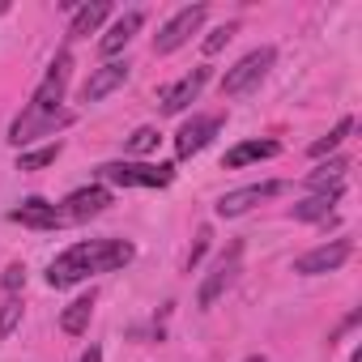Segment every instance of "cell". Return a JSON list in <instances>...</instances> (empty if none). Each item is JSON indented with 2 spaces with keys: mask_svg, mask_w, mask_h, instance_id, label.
<instances>
[{
  "mask_svg": "<svg viewBox=\"0 0 362 362\" xmlns=\"http://www.w3.org/2000/svg\"><path fill=\"white\" fill-rule=\"evenodd\" d=\"M111 205V192L103 188V184H94V188H77L69 201H64V218H73V222H86V218H94V214H103Z\"/></svg>",
  "mask_w": 362,
  "mask_h": 362,
  "instance_id": "15",
  "label": "cell"
},
{
  "mask_svg": "<svg viewBox=\"0 0 362 362\" xmlns=\"http://www.w3.org/2000/svg\"><path fill=\"white\" fill-rule=\"evenodd\" d=\"M56 158H60V141H52V145H43V149L22 153V158H18V170H43V166H52Z\"/></svg>",
  "mask_w": 362,
  "mask_h": 362,
  "instance_id": "21",
  "label": "cell"
},
{
  "mask_svg": "<svg viewBox=\"0 0 362 362\" xmlns=\"http://www.w3.org/2000/svg\"><path fill=\"white\" fill-rule=\"evenodd\" d=\"M77 115L73 111H39V107H26L13 124H9V141L13 145H30L35 136H52V132H60V128H69Z\"/></svg>",
  "mask_w": 362,
  "mask_h": 362,
  "instance_id": "4",
  "label": "cell"
},
{
  "mask_svg": "<svg viewBox=\"0 0 362 362\" xmlns=\"http://www.w3.org/2000/svg\"><path fill=\"white\" fill-rule=\"evenodd\" d=\"M349 132H354V119L345 115V119H341V124H337V128H332L328 136H320V141L311 145V158H324V153H332V149H337V145H341V141H345Z\"/></svg>",
  "mask_w": 362,
  "mask_h": 362,
  "instance_id": "22",
  "label": "cell"
},
{
  "mask_svg": "<svg viewBox=\"0 0 362 362\" xmlns=\"http://www.w3.org/2000/svg\"><path fill=\"white\" fill-rule=\"evenodd\" d=\"M9 222H22V226H35V230H56L60 222H64V214L56 209V205H47L43 197H26L13 214H9Z\"/></svg>",
  "mask_w": 362,
  "mask_h": 362,
  "instance_id": "13",
  "label": "cell"
},
{
  "mask_svg": "<svg viewBox=\"0 0 362 362\" xmlns=\"http://www.w3.org/2000/svg\"><path fill=\"white\" fill-rule=\"evenodd\" d=\"M107 13H111V5H107V0H94V5H81V9L73 13V26H69V35H73V39H86V35H94V30L107 22Z\"/></svg>",
  "mask_w": 362,
  "mask_h": 362,
  "instance_id": "19",
  "label": "cell"
},
{
  "mask_svg": "<svg viewBox=\"0 0 362 362\" xmlns=\"http://www.w3.org/2000/svg\"><path fill=\"white\" fill-rule=\"evenodd\" d=\"M218 128H222V115H197V119H188L184 128H179V136H175V153H179V158L201 153V149L214 141Z\"/></svg>",
  "mask_w": 362,
  "mask_h": 362,
  "instance_id": "11",
  "label": "cell"
},
{
  "mask_svg": "<svg viewBox=\"0 0 362 362\" xmlns=\"http://www.w3.org/2000/svg\"><path fill=\"white\" fill-rule=\"evenodd\" d=\"M345 170H349L345 158H328V162H320V166L307 175V184H311L315 192H345Z\"/></svg>",
  "mask_w": 362,
  "mask_h": 362,
  "instance_id": "16",
  "label": "cell"
},
{
  "mask_svg": "<svg viewBox=\"0 0 362 362\" xmlns=\"http://www.w3.org/2000/svg\"><path fill=\"white\" fill-rule=\"evenodd\" d=\"M281 153V145L277 141H243V145H235V149H226V166L230 170H239V166H247V162H264V158H277Z\"/></svg>",
  "mask_w": 362,
  "mask_h": 362,
  "instance_id": "17",
  "label": "cell"
},
{
  "mask_svg": "<svg viewBox=\"0 0 362 362\" xmlns=\"http://www.w3.org/2000/svg\"><path fill=\"white\" fill-rule=\"evenodd\" d=\"M337 201H341V192H315V197L298 201L290 214H294V222H324V218L337 209Z\"/></svg>",
  "mask_w": 362,
  "mask_h": 362,
  "instance_id": "18",
  "label": "cell"
},
{
  "mask_svg": "<svg viewBox=\"0 0 362 362\" xmlns=\"http://www.w3.org/2000/svg\"><path fill=\"white\" fill-rule=\"evenodd\" d=\"M235 30H239L235 22H226V26H218V30H209V39H205V52H209V56H214V52H222V47H226V43L235 39Z\"/></svg>",
  "mask_w": 362,
  "mask_h": 362,
  "instance_id": "25",
  "label": "cell"
},
{
  "mask_svg": "<svg viewBox=\"0 0 362 362\" xmlns=\"http://www.w3.org/2000/svg\"><path fill=\"white\" fill-rule=\"evenodd\" d=\"M209 239H214V235H209V226H201V230H197V243H192V252H188V273H192V269L201 264V256L209 252Z\"/></svg>",
  "mask_w": 362,
  "mask_h": 362,
  "instance_id": "26",
  "label": "cell"
},
{
  "mask_svg": "<svg viewBox=\"0 0 362 362\" xmlns=\"http://www.w3.org/2000/svg\"><path fill=\"white\" fill-rule=\"evenodd\" d=\"M98 179L103 184H115V188H166L175 179V166L170 162H162V166H149V162H103Z\"/></svg>",
  "mask_w": 362,
  "mask_h": 362,
  "instance_id": "2",
  "label": "cell"
},
{
  "mask_svg": "<svg viewBox=\"0 0 362 362\" xmlns=\"http://www.w3.org/2000/svg\"><path fill=\"white\" fill-rule=\"evenodd\" d=\"M128 81V60H107L103 69L90 73V81L81 86V103H103L107 94H115Z\"/></svg>",
  "mask_w": 362,
  "mask_h": 362,
  "instance_id": "12",
  "label": "cell"
},
{
  "mask_svg": "<svg viewBox=\"0 0 362 362\" xmlns=\"http://www.w3.org/2000/svg\"><path fill=\"white\" fill-rule=\"evenodd\" d=\"M69 77H73V56H69V52H60V56L47 64V77L39 81V90H35L30 107H39V111H56V107H60V98H64V90H69Z\"/></svg>",
  "mask_w": 362,
  "mask_h": 362,
  "instance_id": "8",
  "label": "cell"
},
{
  "mask_svg": "<svg viewBox=\"0 0 362 362\" xmlns=\"http://www.w3.org/2000/svg\"><path fill=\"white\" fill-rule=\"evenodd\" d=\"M22 324V298L13 294V298H5L0 303V341H9V332Z\"/></svg>",
  "mask_w": 362,
  "mask_h": 362,
  "instance_id": "23",
  "label": "cell"
},
{
  "mask_svg": "<svg viewBox=\"0 0 362 362\" xmlns=\"http://www.w3.org/2000/svg\"><path fill=\"white\" fill-rule=\"evenodd\" d=\"M247 362H264V354H252V358H247Z\"/></svg>",
  "mask_w": 362,
  "mask_h": 362,
  "instance_id": "29",
  "label": "cell"
},
{
  "mask_svg": "<svg viewBox=\"0 0 362 362\" xmlns=\"http://www.w3.org/2000/svg\"><path fill=\"white\" fill-rule=\"evenodd\" d=\"M277 192H281L277 179H269V184H247V188L226 192L214 209H218V218H239V214H247L252 205H260V201H269V197H277Z\"/></svg>",
  "mask_w": 362,
  "mask_h": 362,
  "instance_id": "10",
  "label": "cell"
},
{
  "mask_svg": "<svg viewBox=\"0 0 362 362\" xmlns=\"http://www.w3.org/2000/svg\"><path fill=\"white\" fill-rule=\"evenodd\" d=\"M205 18H209V9L205 5H188V9H179L158 35H153V56H170V52H179L184 43H192V35L205 26Z\"/></svg>",
  "mask_w": 362,
  "mask_h": 362,
  "instance_id": "3",
  "label": "cell"
},
{
  "mask_svg": "<svg viewBox=\"0 0 362 362\" xmlns=\"http://www.w3.org/2000/svg\"><path fill=\"white\" fill-rule=\"evenodd\" d=\"M269 69H273V47H256V52H247L243 60H235V69H226V77H222V94H226V98L247 94Z\"/></svg>",
  "mask_w": 362,
  "mask_h": 362,
  "instance_id": "5",
  "label": "cell"
},
{
  "mask_svg": "<svg viewBox=\"0 0 362 362\" xmlns=\"http://www.w3.org/2000/svg\"><path fill=\"white\" fill-rule=\"evenodd\" d=\"M0 286H5L9 294H18V290L26 286V264H9V269H5V277H0Z\"/></svg>",
  "mask_w": 362,
  "mask_h": 362,
  "instance_id": "27",
  "label": "cell"
},
{
  "mask_svg": "<svg viewBox=\"0 0 362 362\" xmlns=\"http://www.w3.org/2000/svg\"><path fill=\"white\" fill-rule=\"evenodd\" d=\"M90 315H94V294H81V298H73V303L64 307L60 328H64L69 337H81V332L90 328Z\"/></svg>",
  "mask_w": 362,
  "mask_h": 362,
  "instance_id": "20",
  "label": "cell"
},
{
  "mask_svg": "<svg viewBox=\"0 0 362 362\" xmlns=\"http://www.w3.org/2000/svg\"><path fill=\"white\" fill-rule=\"evenodd\" d=\"M158 141H162V132H158V128H136V132L128 136V145H124V149H128V153H153V149H158Z\"/></svg>",
  "mask_w": 362,
  "mask_h": 362,
  "instance_id": "24",
  "label": "cell"
},
{
  "mask_svg": "<svg viewBox=\"0 0 362 362\" xmlns=\"http://www.w3.org/2000/svg\"><path fill=\"white\" fill-rule=\"evenodd\" d=\"M349 252H354V243H349V239H332V243H320V247H311L307 256H298V260H294V273H303V277L337 273V269L349 260Z\"/></svg>",
  "mask_w": 362,
  "mask_h": 362,
  "instance_id": "9",
  "label": "cell"
},
{
  "mask_svg": "<svg viewBox=\"0 0 362 362\" xmlns=\"http://www.w3.org/2000/svg\"><path fill=\"white\" fill-rule=\"evenodd\" d=\"M81 362H103V349H98V345H90V349L81 354Z\"/></svg>",
  "mask_w": 362,
  "mask_h": 362,
  "instance_id": "28",
  "label": "cell"
},
{
  "mask_svg": "<svg viewBox=\"0 0 362 362\" xmlns=\"http://www.w3.org/2000/svg\"><path fill=\"white\" fill-rule=\"evenodd\" d=\"M239 256H243V243H230L222 256H218V264H214V273L201 281V290H197V307L201 311H209L222 294H226V286L235 281V273H239Z\"/></svg>",
  "mask_w": 362,
  "mask_h": 362,
  "instance_id": "6",
  "label": "cell"
},
{
  "mask_svg": "<svg viewBox=\"0 0 362 362\" xmlns=\"http://www.w3.org/2000/svg\"><path fill=\"white\" fill-rule=\"evenodd\" d=\"M209 86V64H201V69H192V73H184L175 86H166L162 94H158V103H162V115H179V111H188L197 98H201V90Z\"/></svg>",
  "mask_w": 362,
  "mask_h": 362,
  "instance_id": "7",
  "label": "cell"
},
{
  "mask_svg": "<svg viewBox=\"0 0 362 362\" xmlns=\"http://www.w3.org/2000/svg\"><path fill=\"white\" fill-rule=\"evenodd\" d=\"M141 26H145V13H141V9H128V13H124V18H115V22H111V30L98 39V52H103V56H119V52L132 43V35H136Z\"/></svg>",
  "mask_w": 362,
  "mask_h": 362,
  "instance_id": "14",
  "label": "cell"
},
{
  "mask_svg": "<svg viewBox=\"0 0 362 362\" xmlns=\"http://www.w3.org/2000/svg\"><path fill=\"white\" fill-rule=\"evenodd\" d=\"M136 247L128 239H90V243H73L69 252H60L47 269V286L52 290H69L77 281H86L90 273H115L124 264H132Z\"/></svg>",
  "mask_w": 362,
  "mask_h": 362,
  "instance_id": "1",
  "label": "cell"
}]
</instances>
